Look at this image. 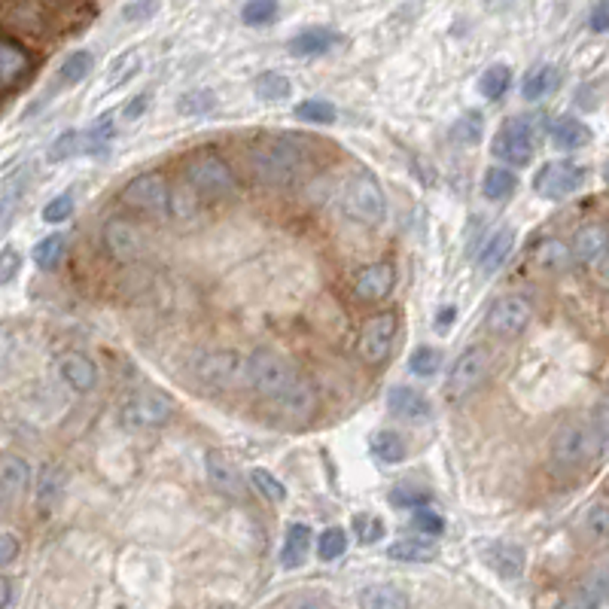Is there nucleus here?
I'll return each mask as SVG.
<instances>
[{
  "mask_svg": "<svg viewBox=\"0 0 609 609\" xmlns=\"http://www.w3.org/2000/svg\"><path fill=\"white\" fill-rule=\"evenodd\" d=\"M515 189H518V177H515L509 168H487L485 171V180H482L485 198H491V202H503V198L512 196Z\"/></svg>",
  "mask_w": 609,
  "mask_h": 609,
  "instance_id": "obj_32",
  "label": "nucleus"
},
{
  "mask_svg": "<svg viewBox=\"0 0 609 609\" xmlns=\"http://www.w3.org/2000/svg\"><path fill=\"white\" fill-rule=\"evenodd\" d=\"M399 333V317L397 311H378L360 329V339H357V350H360L363 363L369 365H381L393 350Z\"/></svg>",
  "mask_w": 609,
  "mask_h": 609,
  "instance_id": "obj_11",
  "label": "nucleus"
},
{
  "mask_svg": "<svg viewBox=\"0 0 609 609\" xmlns=\"http://www.w3.org/2000/svg\"><path fill=\"white\" fill-rule=\"evenodd\" d=\"M570 260H573V250L557 238L540 241L533 247V262L540 265L542 271H564L570 265Z\"/></svg>",
  "mask_w": 609,
  "mask_h": 609,
  "instance_id": "obj_29",
  "label": "nucleus"
},
{
  "mask_svg": "<svg viewBox=\"0 0 609 609\" xmlns=\"http://www.w3.org/2000/svg\"><path fill=\"white\" fill-rule=\"evenodd\" d=\"M345 551H348V533L341 527H329L320 533V540H317L320 561H339Z\"/></svg>",
  "mask_w": 609,
  "mask_h": 609,
  "instance_id": "obj_44",
  "label": "nucleus"
},
{
  "mask_svg": "<svg viewBox=\"0 0 609 609\" xmlns=\"http://www.w3.org/2000/svg\"><path fill=\"white\" fill-rule=\"evenodd\" d=\"M372 454H375L381 463L405 461V454H408L405 439L397 433V429H378V433L372 436Z\"/></svg>",
  "mask_w": 609,
  "mask_h": 609,
  "instance_id": "obj_31",
  "label": "nucleus"
},
{
  "mask_svg": "<svg viewBox=\"0 0 609 609\" xmlns=\"http://www.w3.org/2000/svg\"><path fill=\"white\" fill-rule=\"evenodd\" d=\"M80 153H89V138H85V132H64L61 138H55V143L49 147L46 159L49 162H64V159H74V156Z\"/></svg>",
  "mask_w": 609,
  "mask_h": 609,
  "instance_id": "obj_37",
  "label": "nucleus"
},
{
  "mask_svg": "<svg viewBox=\"0 0 609 609\" xmlns=\"http://www.w3.org/2000/svg\"><path fill=\"white\" fill-rule=\"evenodd\" d=\"M217 107V95L207 89H196V92H186V95L177 101V113L183 116H204Z\"/></svg>",
  "mask_w": 609,
  "mask_h": 609,
  "instance_id": "obj_42",
  "label": "nucleus"
},
{
  "mask_svg": "<svg viewBox=\"0 0 609 609\" xmlns=\"http://www.w3.org/2000/svg\"><path fill=\"white\" fill-rule=\"evenodd\" d=\"M204 469L207 482L213 485V491H220L228 500H247V482H244L241 469L235 467L232 457H226L223 451H207L204 454Z\"/></svg>",
  "mask_w": 609,
  "mask_h": 609,
  "instance_id": "obj_16",
  "label": "nucleus"
},
{
  "mask_svg": "<svg viewBox=\"0 0 609 609\" xmlns=\"http://www.w3.org/2000/svg\"><path fill=\"white\" fill-rule=\"evenodd\" d=\"M253 92H256V98H260V101L275 104V101H286V98L292 95V83L286 80L281 70H265V74L256 76Z\"/></svg>",
  "mask_w": 609,
  "mask_h": 609,
  "instance_id": "obj_30",
  "label": "nucleus"
},
{
  "mask_svg": "<svg viewBox=\"0 0 609 609\" xmlns=\"http://www.w3.org/2000/svg\"><path fill=\"white\" fill-rule=\"evenodd\" d=\"M591 424H594V429H597V439H600L604 454H609V403H600L597 408H594Z\"/></svg>",
  "mask_w": 609,
  "mask_h": 609,
  "instance_id": "obj_56",
  "label": "nucleus"
},
{
  "mask_svg": "<svg viewBox=\"0 0 609 609\" xmlns=\"http://www.w3.org/2000/svg\"><path fill=\"white\" fill-rule=\"evenodd\" d=\"M250 482H253L256 491H260L265 500H271V503H284V500H286L284 482L271 476L268 469H253V472H250Z\"/></svg>",
  "mask_w": 609,
  "mask_h": 609,
  "instance_id": "obj_46",
  "label": "nucleus"
},
{
  "mask_svg": "<svg viewBox=\"0 0 609 609\" xmlns=\"http://www.w3.org/2000/svg\"><path fill=\"white\" fill-rule=\"evenodd\" d=\"M589 25L594 34H606L609 31V0H597L589 16Z\"/></svg>",
  "mask_w": 609,
  "mask_h": 609,
  "instance_id": "obj_57",
  "label": "nucleus"
},
{
  "mask_svg": "<svg viewBox=\"0 0 609 609\" xmlns=\"http://www.w3.org/2000/svg\"><path fill=\"white\" fill-rule=\"evenodd\" d=\"M579 533L591 546H606L609 542V503H594L579 518Z\"/></svg>",
  "mask_w": 609,
  "mask_h": 609,
  "instance_id": "obj_27",
  "label": "nucleus"
},
{
  "mask_svg": "<svg viewBox=\"0 0 609 609\" xmlns=\"http://www.w3.org/2000/svg\"><path fill=\"white\" fill-rule=\"evenodd\" d=\"M171 202H174V189H171L168 177L159 174V171L138 174L122 189V204L138 213H147V217H171Z\"/></svg>",
  "mask_w": 609,
  "mask_h": 609,
  "instance_id": "obj_7",
  "label": "nucleus"
},
{
  "mask_svg": "<svg viewBox=\"0 0 609 609\" xmlns=\"http://www.w3.org/2000/svg\"><path fill=\"white\" fill-rule=\"evenodd\" d=\"M92 68H95V55L92 52H85V49H80V52H70L59 68V85L83 83L85 76L92 74Z\"/></svg>",
  "mask_w": 609,
  "mask_h": 609,
  "instance_id": "obj_34",
  "label": "nucleus"
},
{
  "mask_svg": "<svg viewBox=\"0 0 609 609\" xmlns=\"http://www.w3.org/2000/svg\"><path fill=\"white\" fill-rule=\"evenodd\" d=\"M341 207L348 217H354L363 226H381L387 217V196L372 171H354L341 189Z\"/></svg>",
  "mask_w": 609,
  "mask_h": 609,
  "instance_id": "obj_5",
  "label": "nucleus"
},
{
  "mask_svg": "<svg viewBox=\"0 0 609 609\" xmlns=\"http://www.w3.org/2000/svg\"><path fill=\"white\" fill-rule=\"evenodd\" d=\"M19 540L12 533H0V567H6V564H12L19 557Z\"/></svg>",
  "mask_w": 609,
  "mask_h": 609,
  "instance_id": "obj_58",
  "label": "nucleus"
},
{
  "mask_svg": "<svg viewBox=\"0 0 609 609\" xmlns=\"http://www.w3.org/2000/svg\"><path fill=\"white\" fill-rule=\"evenodd\" d=\"M198 375L213 387H241L250 384L247 375V357H238L235 350H217V354H207L202 365H198Z\"/></svg>",
  "mask_w": 609,
  "mask_h": 609,
  "instance_id": "obj_14",
  "label": "nucleus"
},
{
  "mask_svg": "<svg viewBox=\"0 0 609 609\" xmlns=\"http://www.w3.org/2000/svg\"><path fill=\"white\" fill-rule=\"evenodd\" d=\"M296 116L302 122H314V125H333L339 119V110H335L329 101H320V98H308V101L296 104Z\"/></svg>",
  "mask_w": 609,
  "mask_h": 609,
  "instance_id": "obj_41",
  "label": "nucleus"
},
{
  "mask_svg": "<svg viewBox=\"0 0 609 609\" xmlns=\"http://www.w3.org/2000/svg\"><path fill=\"white\" fill-rule=\"evenodd\" d=\"M247 162L253 168L256 180L268 186H290L305 174L308 153L302 143L290 134H265L256 143H250Z\"/></svg>",
  "mask_w": 609,
  "mask_h": 609,
  "instance_id": "obj_2",
  "label": "nucleus"
},
{
  "mask_svg": "<svg viewBox=\"0 0 609 609\" xmlns=\"http://www.w3.org/2000/svg\"><path fill=\"white\" fill-rule=\"evenodd\" d=\"M64 487V472L59 467H43L37 476V506L46 512V509L55 506V500L61 497Z\"/></svg>",
  "mask_w": 609,
  "mask_h": 609,
  "instance_id": "obj_36",
  "label": "nucleus"
},
{
  "mask_svg": "<svg viewBox=\"0 0 609 609\" xmlns=\"http://www.w3.org/2000/svg\"><path fill=\"white\" fill-rule=\"evenodd\" d=\"M241 19H244V25H250V28L268 25V21L277 19V0H250V4L241 10Z\"/></svg>",
  "mask_w": 609,
  "mask_h": 609,
  "instance_id": "obj_45",
  "label": "nucleus"
},
{
  "mask_svg": "<svg viewBox=\"0 0 609 609\" xmlns=\"http://www.w3.org/2000/svg\"><path fill=\"white\" fill-rule=\"evenodd\" d=\"M600 174H604V183L609 186V159L604 162V171H600Z\"/></svg>",
  "mask_w": 609,
  "mask_h": 609,
  "instance_id": "obj_62",
  "label": "nucleus"
},
{
  "mask_svg": "<svg viewBox=\"0 0 609 609\" xmlns=\"http://www.w3.org/2000/svg\"><path fill=\"white\" fill-rule=\"evenodd\" d=\"M159 12V0H134L122 10V19L125 21H147Z\"/></svg>",
  "mask_w": 609,
  "mask_h": 609,
  "instance_id": "obj_55",
  "label": "nucleus"
},
{
  "mask_svg": "<svg viewBox=\"0 0 609 609\" xmlns=\"http://www.w3.org/2000/svg\"><path fill=\"white\" fill-rule=\"evenodd\" d=\"M143 107H147V95H138L132 107H125V113H122V116H125V119H138L140 113H143Z\"/></svg>",
  "mask_w": 609,
  "mask_h": 609,
  "instance_id": "obj_61",
  "label": "nucleus"
},
{
  "mask_svg": "<svg viewBox=\"0 0 609 609\" xmlns=\"http://www.w3.org/2000/svg\"><path fill=\"white\" fill-rule=\"evenodd\" d=\"M21 268V253L16 247H4L0 250V286H6Z\"/></svg>",
  "mask_w": 609,
  "mask_h": 609,
  "instance_id": "obj_54",
  "label": "nucleus"
},
{
  "mask_svg": "<svg viewBox=\"0 0 609 609\" xmlns=\"http://www.w3.org/2000/svg\"><path fill=\"white\" fill-rule=\"evenodd\" d=\"M509 85H512V70L506 64H493V68H487L482 74V80H478V92H482L487 101H500L509 92Z\"/></svg>",
  "mask_w": 609,
  "mask_h": 609,
  "instance_id": "obj_38",
  "label": "nucleus"
},
{
  "mask_svg": "<svg viewBox=\"0 0 609 609\" xmlns=\"http://www.w3.org/2000/svg\"><path fill=\"white\" fill-rule=\"evenodd\" d=\"M183 180L196 192V198H204V202H226L238 196V177L232 164L213 149H198L186 159Z\"/></svg>",
  "mask_w": 609,
  "mask_h": 609,
  "instance_id": "obj_3",
  "label": "nucleus"
},
{
  "mask_svg": "<svg viewBox=\"0 0 609 609\" xmlns=\"http://www.w3.org/2000/svg\"><path fill=\"white\" fill-rule=\"evenodd\" d=\"M390 503L393 506H403V509L427 506L429 503V491H421V487H393Z\"/></svg>",
  "mask_w": 609,
  "mask_h": 609,
  "instance_id": "obj_53",
  "label": "nucleus"
},
{
  "mask_svg": "<svg viewBox=\"0 0 609 609\" xmlns=\"http://www.w3.org/2000/svg\"><path fill=\"white\" fill-rule=\"evenodd\" d=\"M487 372H491V350L482 348V345L467 348L454 360V365L448 369L445 397L451 399V403H457V399L469 397V393L476 390V387L487 378Z\"/></svg>",
  "mask_w": 609,
  "mask_h": 609,
  "instance_id": "obj_9",
  "label": "nucleus"
},
{
  "mask_svg": "<svg viewBox=\"0 0 609 609\" xmlns=\"http://www.w3.org/2000/svg\"><path fill=\"white\" fill-rule=\"evenodd\" d=\"M360 604L372 606V609H397V606H408V597L393 585H372L360 594Z\"/></svg>",
  "mask_w": 609,
  "mask_h": 609,
  "instance_id": "obj_39",
  "label": "nucleus"
},
{
  "mask_svg": "<svg viewBox=\"0 0 609 609\" xmlns=\"http://www.w3.org/2000/svg\"><path fill=\"white\" fill-rule=\"evenodd\" d=\"M12 604V579L0 576V606H10Z\"/></svg>",
  "mask_w": 609,
  "mask_h": 609,
  "instance_id": "obj_60",
  "label": "nucleus"
},
{
  "mask_svg": "<svg viewBox=\"0 0 609 609\" xmlns=\"http://www.w3.org/2000/svg\"><path fill=\"white\" fill-rule=\"evenodd\" d=\"M64 235H46L43 241H37V247H34V262H37V268L43 271H52V268H59V262H61V256H64Z\"/></svg>",
  "mask_w": 609,
  "mask_h": 609,
  "instance_id": "obj_40",
  "label": "nucleus"
},
{
  "mask_svg": "<svg viewBox=\"0 0 609 609\" xmlns=\"http://www.w3.org/2000/svg\"><path fill=\"white\" fill-rule=\"evenodd\" d=\"M174 414L177 405L162 390H143L119 405V424L125 429H134V433H147V429L168 427Z\"/></svg>",
  "mask_w": 609,
  "mask_h": 609,
  "instance_id": "obj_6",
  "label": "nucleus"
},
{
  "mask_svg": "<svg viewBox=\"0 0 609 609\" xmlns=\"http://www.w3.org/2000/svg\"><path fill=\"white\" fill-rule=\"evenodd\" d=\"M454 317H457V308L454 305H445L439 314H436V333L445 335L451 326H454Z\"/></svg>",
  "mask_w": 609,
  "mask_h": 609,
  "instance_id": "obj_59",
  "label": "nucleus"
},
{
  "mask_svg": "<svg viewBox=\"0 0 609 609\" xmlns=\"http://www.w3.org/2000/svg\"><path fill=\"white\" fill-rule=\"evenodd\" d=\"M138 70H140V55L138 52L122 55V59L113 61V68H110V83H107V92L116 89V85H122V83H128L134 74H138Z\"/></svg>",
  "mask_w": 609,
  "mask_h": 609,
  "instance_id": "obj_50",
  "label": "nucleus"
},
{
  "mask_svg": "<svg viewBox=\"0 0 609 609\" xmlns=\"http://www.w3.org/2000/svg\"><path fill=\"white\" fill-rule=\"evenodd\" d=\"M28 70V55L19 46L0 40V85H12Z\"/></svg>",
  "mask_w": 609,
  "mask_h": 609,
  "instance_id": "obj_35",
  "label": "nucleus"
},
{
  "mask_svg": "<svg viewBox=\"0 0 609 609\" xmlns=\"http://www.w3.org/2000/svg\"><path fill=\"white\" fill-rule=\"evenodd\" d=\"M597 454H604V448H600L597 429H594L591 421L570 418L551 436V461L557 467H567V469L585 467Z\"/></svg>",
  "mask_w": 609,
  "mask_h": 609,
  "instance_id": "obj_4",
  "label": "nucleus"
},
{
  "mask_svg": "<svg viewBox=\"0 0 609 609\" xmlns=\"http://www.w3.org/2000/svg\"><path fill=\"white\" fill-rule=\"evenodd\" d=\"M491 153L497 156V159H503L506 164H515V168L527 164L533 159V132H530L527 122L525 119L503 122L500 132L493 134Z\"/></svg>",
  "mask_w": 609,
  "mask_h": 609,
  "instance_id": "obj_13",
  "label": "nucleus"
},
{
  "mask_svg": "<svg viewBox=\"0 0 609 609\" xmlns=\"http://www.w3.org/2000/svg\"><path fill=\"white\" fill-rule=\"evenodd\" d=\"M354 533H357V540L365 542V546H372V542H378V540H384V533H387V527H384V521L378 518V515H354Z\"/></svg>",
  "mask_w": 609,
  "mask_h": 609,
  "instance_id": "obj_47",
  "label": "nucleus"
},
{
  "mask_svg": "<svg viewBox=\"0 0 609 609\" xmlns=\"http://www.w3.org/2000/svg\"><path fill=\"white\" fill-rule=\"evenodd\" d=\"M74 213V196L70 192H64V196L59 198H52L46 207H43V223H64V220Z\"/></svg>",
  "mask_w": 609,
  "mask_h": 609,
  "instance_id": "obj_52",
  "label": "nucleus"
},
{
  "mask_svg": "<svg viewBox=\"0 0 609 609\" xmlns=\"http://www.w3.org/2000/svg\"><path fill=\"white\" fill-rule=\"evenodd\" d=\"M397 286V268L390 262H372L363 265L354 277V296L360 302H381Z\"/></svg>",
  "mask_w": 609,
  "mask_h": 609,
  "instance_id": "obj_18",
  "label": "nucleus"
},
{
  "mask_svg": "<svg viewBox=\"0 0 609 609\" xmlns=\"http://www.w3.org/2000/svg\"><path fill=\"white\" fill-rule=\"evenodd\" d=\"M412 527L421 530L424 536H439L442 530H445V521H442V515L433 512V509L418 506V509H412Z\"/></svg>",
  "mask_w": 609,
  "mask_h": 609,
  "instance_id": "obj_49",
  "label": "nucleus"
},
{
  "mask_svg": "<svg viewBox=\"0 0 609 609\" xmlns=\"http://www.w3.org/2000/svg\"><path fill=\"white\" fill-rule=\"evenodd\" d=\"M478 557L487 570H493L503 579H518L527 567V551L518 542L509 540H485L478 542Z\"/></svg>",
  "mask_w": 609,
  "mask_h": 609,
  "instance_id": "obj_15",
  "label": "nucleus"
},
{
  "mask_svg": "<svg viewBox=\"0 0 609 609\" xmlns=\"http://www.w3.org/2000/svg\"><path fill=\"white\" fill-rule=\"evenodd\" d=\"M19 198H21V183L19 180L6 183L4 189H0V235H4V228L10 226L12 213H16V207H19Z\"/></svg>",
  "mask_w": 609,
  "mask_h": 609,
  "instance_id": "obj_51",
  "label": "nucleus"
},
{
  "mask_svg": "<svg viewBox=\"0 0 609 609\" xmlns=\"http://www.w3.org/2000/svg\"><path fill=\"white\" fill-rule=\"evenodd\" d=\"M31 485V463L19 454H0V493L21 497Z\"/></svg>",
  "mask_w": 609,
  "mask_h": 609,
  "instance_id": "obj_21",
  "label": "nucleus"
},
{
  "mask_svg": "<svg viewBox=\"0 0 609 609\" xmlns=\"http://www.w3.org/2000/svg\"><path fill=\"white\" fill-rule=\"evenodd\" d=\"M101 244L116 262H138L147 253V238H143L140 226L122 217L107 220L101 228Z\"/></svg>",
  "mask_w": 609,
  "mask_h": 609,
  "instance_id": "obj_12",
  "label": "nucleus"
},
{
  "mask_svg": "<svg viewBox=\"0 0 609 609\" xmlns=\"http://www.w3.org/2000/svg\"><path fill=\"white\" fill-rule=\"evenodd\" d=\"M387 405H390V412L397 418L408 421V424H429L433 421V403L421 390H414V387H393L390 397H387Z\"/></svg>",
  "mask_w": 609,
  "mask_h": 609,
  "instance_id": "obj_19",
  "label": "nucleus"
},
{
  "mask_svg": "<svg viewBox=\"0 0 609 609\" xmlns=\"http://www.w3.org/2000/svg\"><path fill=\"white\" fill-rule=\"evenodd\" d=\"M579 604L594 606V604H606L609 600V564L597 567L594 573L585 576V582L579 585Z\"/></svg>",
  "mask_w": 609,
  "mask_h": 609,
  "instance_id": "obj_33",
  "label": "nucleus"
},
{
  "mask_svg": "<svg viewBox=\"0 0 609 609\" xmlns=\"http://www.w3.org/2000/svg\"><path fill=\"white\" fill-rule=\"evenodd\" d=\"M311 540H314V533L308 525H299L296 521V525L286 527V540H284V551H281V564L286 570L302 567L308 557V549H311Z\"/></svg>",
  "mask_w": 609,
  "mask_h": 609,
  "instance_id": "obj_26",
  "label": "nucleus"
},
{
  "mask_svg": "<svg viewBox=\"0 0 609 609\" xmlns=\"http://www.w3.org/2000/svg\"><path fill=\"white\" fill-rule=\"evenodd\" d=\"M408 369H412L414 375H421V378L436 375V369H442V354H439L436 348L421 345V348L412 354V360H408Z\"/></svg>",
  "mask_w": 609,
  "mask_h": 609,
  "instance_id": "obj_48",
  "label": "nucleus"
},
{
  "mask_svg": "<svg viewBox=\"0 0 609 609\" xmlns=\"http://www.w3.org/2000/svg\"><path fill=\"white\" fill-rule=\"evenodd\" d=\"M515 247V232L512 228H500V232H493L487 244L482 247V253H478V271L482 275H493V271L503 268V262L509 260V253H512Z\"/></svg>",
  "mask_w": 609,
  "mask_h": 609,
  "instance_id": "obj_24",
  "label": "nucleus"
},
{
  "mask_svg": "<svg viewBox=\"0 0 609 609\" xmlns=\"http://www.w3.org/2000/svg\"><path fill=\"white\" fill-rule=\"evenodd\" d=\"M557 83H561L557 68H551V64H536V68L527 70L525 80H521V95H525V101H542V98H549L551 92L557 89Z\"/></svg>",
  "mask_w": 609,
  "mask_h": 609,
  "instance_id": "obj_25",
  "label": "nucleus"
},
{
  "mask_svg": "<svg viewBox=\"0 0 609 609\" xmlns=\"http://www.w3.org/2000/svg\"><path fill=\"white\" fill-rule=\"evenodd\" d=\"M55 369H59L61 381L74 393H92L98 387V365L83 350H64L55 357Z\"/></svg>",
  "mask_w": 609,
  "mask_h": 609,
  "instance_id": "obj_17",
  "label": "nucleus"
},
{
  "mask_svg": "<svg viewBox=\"0 0 609 609\" xmlns=\"http://www.w3.org/2000/svg\"><path fill=\"white\" fill-rule=\"evenodd\" d=\"M345 40L339 31H333V28H308V31L296 34V37L290 40V52L292 55H326L333 52L339 43Z\"/></svg>",
  "mask_w": 609,
  "mask_h": 609,
  "instance_id": "obj_22",
  "label": "nucleus"
},
{
  "mask_svg": "<svg viewBox=\"0 0 609 609\" xmlns=\"http://www.w3.org/2000/svg\"><path fill=\"white\" fill-rule=\"evenodd\" d=\"M482 132H485V119H482V113H478V110L463 113V116L451 125V138H454L457 143H478Z\"/></svg>",
  "mask_w": 609,
  "mask_h": 609,
  "instance_id": "obj_43",
  "label": "nucleus"
},
{
  "mask_svg": "<svg viewBox=\"0 0 609 609\" xmlns=\"http://www.w3.org/2000/svg\"><path fill=\"white\" fill-rule=\"evenodd\" d=\"M387 557L399 564H429L439 557V546L433 540H399L387 549Z\"/></svg>",
  "mask_w": 609,
  "mask_h": 609,
  "instance_id": "obj_28",
  "label": "nucleus"
},
{
  "mask_svg": "<svg viewBox=\"0 0 609 609\" xmlns=\"http://www.w3.org/2000/svg\"><path fill=\"white\" fill-rule=\"evenodd\" d=\"M549 134L557 149H582L591 143V128L576 116H557L549 125Z\"/></svg>",
  "mask_w": 609,
  "mask_h": 609,
  "instance_id": "obj_23",
  "label": "nucleus"
},
{
  "mask_svg": "<svg viewBox=\"0 0 609 609\" xmlns=\"http://www.w3.org/2000/svg\"><path fill=\"white\" fill-rule=\"evenodd\" d=\"M530 320H533V305H530L527 296H518V292L493 299L485 314L487 333L497 335V339H515V335L525 333Z\"/></svg>",
  "mask_w": 609,
  "mask_h": 609,
  "instance_id": "obj_10",
  "label": "nucleus"
},
{
  "mask_svg": "<svg viewBox=\"0 0 609 609\" xmlns=\"http://www.w3.org/2000/svg\"><path fill=\"white\" fill-rule=\"evenodd\" d=\"M604 277H606V284H609V256H606V262H604Z\"/></svg>",
  "mask_w": 609,
  "mask_h": 609,
  "instance_id": "obj_63",
  "label": "nucleus"
},
{
  "mask_svg": "<svg viewBox=\"0 0 609 609\" xmlns=\"http://www.w3.org/2000/svg\"><path fill=\"white\" fill-rule=\"evenodd\" d=\"M247 375L250 387L260 393L265 403L290 414V418H308L317 405L314 387L305 378V372L277 350L256 348L247 357Z\"/></svg>",
  "mask_w": 609,
  "mask_h": 609,
  "instance_id": "obj_1",
  "label": "nucleus"
},
{
  "mask_svg": "<svg viewBox=\"0 0 609 609\" xmlns=\"http://www.w3.org/2000/svg\"><path fill=\"white\" fill-rule=\"evenodd\" d=\"M570 250H573V256L585 265L600 262L609 253V228L600 223H585L582 228H576V235H573Z\"/></svg>",
  "mask_w": 609,
  "mask_h": 609,
  "instance_id": "obj_20",
  "label": "nucleus"
},
{
  "mask_svg": "<svg viewBox=\"0 0 609 609\" xmlns=\"http://www.w3.org/2000/svg\"><path fill=\"white\" fill-rule=\"evenodd\" d=\"M585 180H589V168L585 164L570 159H555V162H546L533 174V189L536 196L549 198V202H561V198L582 189Z\"/></svg>",
  "mask_w": 609,
  "mask_h": 609,
  "instance_id": "obj_8",
  "label": "nucleus"
}]
</instances>
